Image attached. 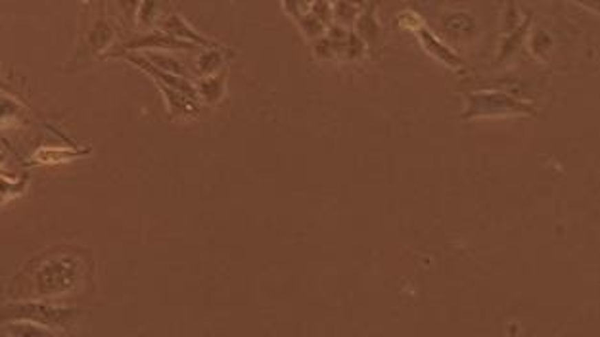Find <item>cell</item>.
Instances as JSON below:
<instances>
[{"instance_id":"6da1fadb","label":"cell","mask_w":600,"mask_h":337,"mask_svg":"<svg viewBox=\"0 0 600 337\" xmlns=\"http://www.w3.org/2000/svg\"><path fill=\"white\" fill-rule=\"evenodd\" d=\"M81 316L83 312L75 307H56V305L35 301L10 303L0 309V324L14 322V320H28V322H35L45 328H50L52 331L72 328L81 320Z\"/></svg>"},{"instance_id":"7a4b0ae2","label":"cell","mask_w":600,"mask_h":337,"mask_svg":"<svg viewBox=\"0 0 600 337\" xmlns=\"http://www.w3.org/2000/svg\"><path fill=\"white\" fill-rule=\"evenodd\" d=\"M123 50H140V48H184V43L180 41H175V39H169V36L160 35V33H153V35L142 36V39H135L131 43H125L121 46Z\"/></svg>"}]
</instances>
